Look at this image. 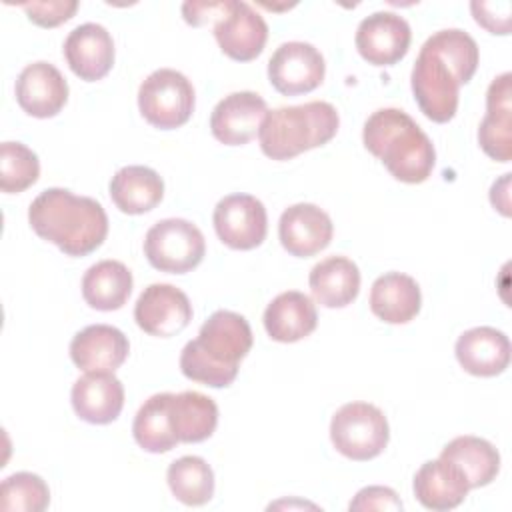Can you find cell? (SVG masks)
Segmentation results:
<instances>
[{"instance_id": "cell-1", "label": "cell", "mask_w": 512, "mask_h": 512, "mask_svg": "<svg viewBox=\"0 0 512 512\" xmlns=\"http://www.w3.org/2000/svg\"><path fill=\"white\" fill-rule=\"evenodd\" d=\"M28 222L42 240L56 244L66 256H88L102 246L108 234L102 204L66 188L40 192L28 208Z\"/></svg>"}, {"instance_id": "cell-2", "label": "cell", "mask_w": 512, "mask_h": 512, "mask_svg": "<svg viewBox=\"0 0 512 512\" xmlns=\"http://www.w3.org/2000/svg\"><path fill=\"white\" fill-rule=\"evenodd\" d=\"M252 348L248 320L232 310H216L200 326L198 338L186 342L180 370L188 380L210 388H226L238 376V364Z\"/></svg>"}, {"instance_id": "cell-3", "label": "cell", "mask_w": 512, "mask_h": 512, "mask_svg": "<svg viewBox=\"0 0 512 512\" xmlns=\"http://www.w3.org/2000/svg\"><path fill=\"white\" fill-rule=\"evenodd\" d=\"M362 142L396 180L406 184L428 180L436 164L434 144L428 134L398 108H380L370 114L364 122Z\"/></svg>"}, {"instance_id": "cell-4", "label": "cell", "mask_w": 512, "mask_h": 512, "mask_svg": "<svg viewBox=\"0 0 512 512\" xmlns=\"http://www.w3.org/2000/svg\"><path fill=\"white\" fill-rule=\"evenodd\" d=\"M340 126V116L330 102L312 100L298 106L268 110L258 140L262 152L272 160H290L306 150L330 142Z\"/></svg>"}, {"instance_id": "cell-5", "label": "cell", "mask_w": 512, "mask_h": 512, "mask_svg": "<svg viewBox=\"0 0 512 512\" xmlns=\"http://www.w3.org/2000/svg\"><path fill=\"white\" fill-rule=\"evenodd\" d=\"M330 440L334 448L350 460H372L388 446V420L374 404L348 402L340 406L330 420Z\"/></svg>"}, {"instance_id": "cell-6", "label": "cell", "mask_w": 512, "mask_h": 512, "mask_svg": "<svg viewBox=\"0 0 512 512\" xmlns=\"http://www.w3.org/2000/svg\"><path fill=\"white\" fill-rule=\"evenodd\" d=\"M194 86L174 68L154 70L138 88V108L148 124L174 130L186 124L194 112Z\"/></svg>"}, {"instance_id": "cell-7", "label": "cell", "mask_w": 512, "mask_h": 512, "mask_svg": "<svg viewBox=\"0 0 512 512\" xmlns=\"http://www.w3.org/2000/svg\"><path fill=\"white\" fill-rule=\"evenodd\" d=\"M204 254V234L184 218L158 220L144 238V256L160 272L186 274L202 262Z\"/></svg>"}, {"instance_id": "cell-8", "label": "cell", "mask_w": 512, "mask_h": 512, "mask_svg": "<svg viewBox=\"0 0 512 512\" xmlns=\"http://www.w3.org/2000/svg\"><path fill=\"white\" fill-rule=\"evenodd\" d=\"M410 84L422 114L432 122H450L458 110V80L450 68L432 52L420 48L414 62Z\"/></svg>"}, {"instance_id": "cell-9", "label": "cell", "mask_w": 512, "mask_h": 512, "mask_svg": "<svg viewBox=\"0 0 512 512\" xmlns=\"http://www.w3.org/2000/svg\"><path fill=\"white\" fill-rule=\"evenodd\" d=\"M324 74V56L308 42H284L268 60V80L284 96L312 92L322 84Z\"/></svg>"}, {"instance_id": "cell-10", "label": "cell", "mask_w": 512, "mask_h": 512, "mask_svg": "<svg viewBox=\"0 0 512 512\" xmlns=\"http://www.w3.org/2000/svg\"><path fill=\"white\" fill-rule=\"evenodd\" d=\"M214 230L232 250H252L260 246L268 232L264 204L252 194H228L214 208Z\"/></svg>"}, {"instance_id": "cell-11", "label": "cell", "mask_w": 512, "mask_h": 512, "mask_svg": "<svg viewBox=\"0 0 512 512\" xmlns=\"http://www.w3.org/2000/svg\"><path fill=\"white\" fill-rule=\"evenodd\" d=\"M134 320L146 334L170 338L190 324L192 304L188 296L172 284H150L136 300Z\"/></svg>"}, {"instance_id": "cell-12", "label": "cell", "mask_w": 512, "mask_h": 512, "mask_svg": "<svg viewBox=\"0 0 512 512\" xmlns=\"http://www.w3.org/2000/svg\"><path fill=\"white\" fill-rule=\"evenodd\" d=\"M214 38L228 58L250 62L266 46L268 24L248 2L228 0L226 10L214 24Z\"/></svg>"}, {"instance_id": "cell-13", "label": "cell", "mask_w": 512, "mask_h": 512, "mask_svg": "<svg viewBox=\"0 0 512 512\" xmlns=\"http://www.w3.org/2000/svg\"><path fill=\"white\" fill-rule=\"evenodd\" d=\"M410 24L396 12H374L356 28V50L374 66H392L402 60L410 48Z\"/></svg>"}, {"instance_id": "cell-14", "label": "cell", "mask_w": 512, "mask_h": 512, "mask_svg": "<svg viewBox=\"0 0 512 512\" xmlns=\"http://www.w3.org/2000/svg\"><path fill=\"white\" fill-rule=\"evenodd\" d=\"M268 112L266 100L250 90L232 92L224 96L212 110V136L226 146L248 144L260 130Z\"/></svg>"}, {"instance_id": "cell-15", "label": "cell", "mask_w": 512, "mask_h": 512, "mask_svg": "<svg viewBox=\"0 0 512 512\" xmlns=\"http://www.w3.org/2000/svg\"><path fill=\"white\" fill-rule=\"evenodd\" d=\"M334 234L330 216L316 204L300 202L288 206L278 222L284 250L296 258H308L324 250Z\"/></svg>"}, {"instance_id": "cell-16", "label": "cell", "mask_w": 512, "mask_h": 512, "mask_svg": "<svg viewBox=\"0 0 512 512\" xmlns=\"http://www.w3.org/2000/svg\"><path fill=\"white\" fill-rule=\"evenodd\" d=\"M16 102L34 118H52L68 102V82L62 72L44 60L28 64L16 80Z\"/></svg>"}, {"instance_id": "cell-17", "label": "cell", "mask_w": 512, "mask_h": 512, "mask_svg": "<svg viewBox=\"0 0 512 512\" xmlns=\"http://www.w3.org/2000/svg\"><path fill=\"white\" fill-rule=\"evenodd\" d=\"M64 58L70 70L86 82L102 80L114 64V40L110 32L96 22L76 26L64 40Z\"/></svg>"}, {"instance_id": "cell-18", "label": "cell", "mask_w": 512, "mask_h": 512, "mask_svg": "<svg viewBox=\"0 0 512 512\" xmlns=\"http://www.w3.org/2000/svg\"><path fill=\"white\" fill-rule=\"evenodd\" d=\"M128 352V338L110 324H90L70 342V358L84 372H114L124 364Z\"/></svg>"}, {"instance_id": "cell-19", "label": "cell", "mask_w": 512, "mask_h": 512, "mask_svg": "<svg viewBox=\"0 0 512 512\" xmlns=\"http://www.w3.org/2000/svg\"><path fill=\"white\" fill-rule=\"evenodd\" d=\"M510 72L492 80L486 92V116L478 128L480 148L496 162L512 158V86Z\"/></svg>"}, {"instance_id": "cell-20", "label": "cell", "mask_w": 512, "mask_h": 512, "mask_svg": "<svg viewBox=\"0 0 512 512\" xmlns=\"http://www.w3.org/2000/svg\"><path fill=\"white\" fill-rule=\"evenodd\" d=\"M70 402L84 422L110 424L122 412L124 386L114 372H86L74 382Z\"/></svg>"}, {"instance_id": "cell-21", "label": "cell", "mask_w": 512, "mask_h": 512, "mask_svg": "<svg viewBox=\"0 0 512 512\" xmlns=\"http://www.w3.org/2000/svg\"><path fill=\"white\" fill-rule=\"evenodd\" d=\"M454 352L460 366L472 376H498L510 364V340L492 326H476L462 332Z\"/></svg>"}, {"instance_id": "cell-22", "label": "cell", "mask_w": 512, "mask_h": 512, "mask_svg": "<svg viewBox=\"0 0 512 512\" xmlns=\"http://www.w3.org/2000/svg\"><path fill=\"white\" fill-rule=\"evenodd\" d=\"M414 496L428 510H452L460 506L470 490L458 466L444 458L424 462L414 474Z\"/></svg>"}, {"instance_id": "cell-23", "label": "cell", "mask_w": 512, "mask_h": 512, "mask_svg": "<svg viewBox=\"0 0 512 512\" xmlns=\"http://www.w3.org/2000/svg\"><path fill=\"white\" fill-rule=\"evenodd\" d=\"M264 328L276 342H298L310 336L318 324L316 304L298 290L278 294L264 310Z\"/></svg>"}, {"instance_id": "cell-24", "label": "cell", "mask_w": 512, "mask_h": 512, "mask_svg": "<svg viewBox=\"0 0 512 512\" xmlns=\"http://www.w3.org/2000/svg\"><path fill=\"white\" fill-rule=\"evenodd\" d=\"M422 294L418 282L402 272L378 276L370 288V310L388 324H406L420 312Z\"/></svg>"}, {"instance_id": "cell-25", "label": "cell", "mask_w": 512, "mask_h": 512, "mask_svg": "<svg viewBox=\"0 0 512 512\" xmlns=\"http://www.w3.org/2000/svg\"><path fill=\"white\" fill-rule=\"evenodd\" d=\"M314 300L324 308H344L360 292V270L346 256H328L314 264L308 276Z\"/></svg>"}, {"instance_id": "cell-26", "label": "cell", "mask_w": 512, "mask_h": 512, "mask_svg": "<svg viewBox=\"0 0 512 512\" xmlns=\"http://www.w3.org/2000/svg\"><path fill=\"white\" fill-rule=\"evenodd\" d=\"M164 196L160 174L148 166H124L110 180V198L124 214H144L154 210Z\"/></svg>"}, {"instance_id": "cell-27", "label": "cell", "mask_w": 512, "mask_h": 512, "mask_svg": "<svg viewBox=\"0 0 512 512\" xmlns=\"http://www.w3.org/2000/svg\"><path fill=\"white\" fill-rule=\"evenodd\" d=\"M132 272L120 260H100L82 276V296L94 310L112 312L128 302L132 292Z\"/></svg>"}, {"instance_id": "cell-28", "label": "cell", "mask_w": 512, "mask_h": 512, "mask_svg": "<svg viewBox=\"0 0 512 512\" xmlns=\"http://www.w3.org/2000/svg\"><path fill=\"white\" fill-rule=\"evenodd\" d=\"M170 426L178 442L194 444L210 438L218 424L216 402L196 390L170 394Z\"/></svg>"}, {"instance_id": "cell-29", "label": "cell", "mask_w": 512, "mask_h": 512, "mask_svg": "<svg viewBox=\"0 0 512 512\" xmlns=\"http://www.w3.org/2000/svg\"><path fill=\"white\" fill-rule=\"evenodd\" d=\"M440 458L458 466L460 472L466 476L470 488L488 486L500 470V454L494 444L470 434L450 440L442 448Z\"/></svg>"}, {"instance_id": "cell-30", "label": "cell", "mask_w": 512, "mask_h": 512, "mask_svg": "<svg viewBox=\"0 0 512 512\" xmlns=\"http://www.w3.org/2000/svg\"><path fill=\"white\" fill-rule=\"evenodd\" d=\"M170 394L172 392H160L150 396L134 416V440L150 454L168 452L178 444V438L170 426Z\"/></svg>"}, {"instance_id": "cell-31", "label": "cell", "mask_w": 512, "mask_h": 512, "mask_svg": "<svg viewBox=\"0 0 512 512\" xmlns=\"http://www.w3.org/2000/svg\"><path fill=\"white\" fill-rule=\"evenodd\" d=\"M424 50L432 52L438 56L454 74L458 84H468L478 68V44L476 40L458 28H448V30H438L434 32L424 44Z\"/></svg>"}, {"instance_id": "cell-32", "label": "cell", "mask_w": 512, "mask_h": 512, "mask_svg": "<svg viewBox=\"0 0 512 512\" xmlns=\"http://www.w3.org/2000/svg\"><path fill=\"white\" fill-rule=\"evenodd\" d=\"M168 486L186 506H202L214 496V472L200 456H182L168 466Z\"/></svg>"}, {"instance_id": "cell-33", "label": "cell", "mask_w": 512, "mask_h": 512, "mask_svg": "<svg viewBox=\"0 0 512 512\" xmlns=\"http://www.w3.org/2000/svg\"><path fill=\"white\" fill-rule=\"evenodd\" d=\"M50 504L48 484L32 472H16L0 484L2 512H44Z\"/></svg>"}, {"instance_id": "cell-34", "label": "cell", "mask_w": 512, "mask_h": 512, "mask_svg": "<svg viewBox=\"0 0 512 512\" xmlns=\"http://www.w3.org/2000/svg\"><path fill=\"white\" fill-rule=\"evenodd\" d=\"M40 176L38 156L22 142L0 144V190L18 194L30 188Z\"/></svg>"}, {"instance_id": "cell-35", "label": "cell", "mask_w": 512, "mask_h": 512, "mask_svg": "<svg viewBox=\"0 0 512 512\" xmlns=\"http://www.w3.org/2000/svg\"><path fill=\"white\" fill-rule=\"evenodd\" d=\"M30 22L42 28H54L70 20L78 10L76 0H48V2H24L22 4Z\"/></svg>"}, {"instance_id": "cell-36", "label": "cell", "mask_w": 512, "mask_h": 512, "mask_svg": "<svg viewBox=\"0 0 512 512\" xmlns=\"http://www.w3.org/2000/svg\"><path fill=\"white\" fill-rule=\"evenodd\" d=\"M354 512L366 510H402V500L388 486H366L356 492L354 500L348 504Z\"/></svg>"}, {"instance_id": "cell-37", "label": "cell", "mask_w": 512, "mask_h": 512, "mask_svg": "<svg viewBox=\"0 0 512 512\" xmlns=\"http://www.w3.org/2000/svg\"><path fill=\"white\" fill-rule=\"evenodd\" d=\"M474 20L490 34L510 32V2H472Z\"/></svg>"}, {"instance_id": "cell-38", "label": "cell", "mask_w": 512, "mask_h": 512, "mask_svg": "<svg viewBox=\"0 0 512 512\" xmlns=\"http://www.w3.org/2000/svg\"><path fill=\"white\" fill-rule=\"evenodd\" d=\"M228 0L220 2H184L182 16L190 26H204L210 20H218L226 10Z\"/></svg>"}]
</instances>
